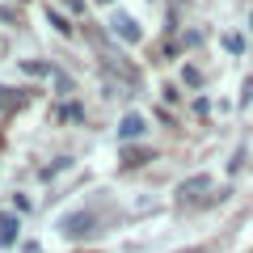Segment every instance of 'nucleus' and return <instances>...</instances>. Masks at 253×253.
<instances>
[{"label": "nucleus", "instance_id": "f257e3e1", "mask_svg": "<svg viewBox=\"0 0 253 253\" xmlns=\"http://www.w3.org/2000/svg\"><path fill=\"white\" fill-rule=\"evenodd\" d=\"M110 26H114V34H123L126 42H139V26H135L131 17H123V13H118V17L110 21Z\"/></svg>", "mask_w": 253, "mask_h": 253}, {"label": "nucleus", "instance_id": "f03ea898", "mask_svg": "<svg viewBox=\"0 0 253 253\" xmlns=\"http://www.w3.org/2000/svg\"><path fill=\"white\" fill-rule=\"evenodd\" d=\"M118 135H123V139H139V135H144V118H139V114H126L123 126H118Z\"/></svg>", "mask_w": 253, "mask_h": 253}, {"label": "nucleus", "instance_id": "7ed1b4c3", "mask_svg": "<svg viewBox=\"0 0 253 253\" xmlns=\"http://www.w3.org/2000/svg\"><path fill=\"white\" fill-rule=\"evenodd\" d=\"M17 215H0V245H13L17 241Z\"/></svg>", "mask_w": 253, "mask_h": 253}, {"label": "nucleus", "instance_id": "20e7f679", "mask_svg": "<svg viewBox=\"0 0 253 253\" xmlns=\"http://www.w3.org/2000/svg\"><path fill=\"white\" fill-rule=\"evenodd\" d=\"M211 181L207 177H194V181H186V186H181V199H199V190H207Z\"/></svg>", "mask_w": 253, "mask_h": 253}, {"label": "nucleus", "instance_id": "39448f33", "mask_svg": "<svg viewBox=\"0 0 253 253\" xmlns=\"http://www.w3.org/2000/svg\"><path fill=\"white\" fill-rule=\"evenodd\" d=\"M46 17H51V26H55V30H59V34H63V38L72 34V26H68V17H63V13H55V9H46Z\"/></svg>", "mask_w": 253, "mask_h": 253}, {"label": "nucleus", "instance_id": "423d86ee", "mask_svg": "<svg viewBox=\"0 0 253 253\" xmlns=\"http://www.w3.org/2000/svg\"><path fill=\"white\" fill-rule=\"evenodd\" d=\"M224 46H228V51H232V55H236V51H241V46H245V42H241V34H224Z\"/></svg>", "mask_w": 253, "mask_h": 253}, {"label": "nucleus", "instance_id": "0eeeda50", "mask_svg": "<svg viewBox=\"0 0 253 253\" xmlns=\"http://www.w3.org/2000/svg\"><path fill=\"white\" fill-rule=\"evenodd\" d=\"M63 4H68V9H84V0H63Z\"/></svg>", "mask_w": 253, "mask_h": 253}, {"label": "nucleus", "instance_id": "6e6552de", "mask_svg": "<svg viewBox=\"0 0 253 253\" xmlns=\"http://www.w3.org/2000/svg\"><path fill=\"white\" fill-rule=\"evenodd\" d=\"M97 4H110V0H97Z\"/></svg>", "mask_w": 253, "mask_h": 253}, {"label": "nucleus", "instance_id": "1a4fd4ad", "mask_svg": "<svg viewBox=\"0 0 253 253\" xmlns=\"http://www.w3.org/2000/svg\"><path fill=\"white\" fill-rule=\"evenodd\" d=\"M249 30H253V17H249Z\"/></svg>", "mask_w": 253, "mask_h": 253}]
</instances>
